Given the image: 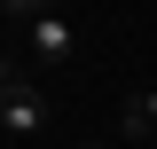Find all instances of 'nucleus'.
Returning a JSON list of instances; mask_svg holds the SVG:
<instances>
[{"instance_id":"nucleus-1","label":"nucleus","mask_w":157,"mask_h":149,"mask_svg":"<svg viewBox=\"0 0 157 149\" xmlns=\"http://www.w3.org/2000/svg\"><path fill=\"white\" fill-rule=\"evenodd\" d=\"M8 24L24 32V47L39 55V71H71V63H78V24L63 16V8H39V0H24V8H8Z\"/></svg>"},{"instance_id":"nucleus-2","label":"nucleus","mask_w":157,"mask_h":149,"mask_svg":"<svg viewBox=\"0 0 157 149\" xmlns=\"http://www.w3.org/2000/svg\"><path fill=\"white\" fill-rule=\"evenodd\" d=\"M0 126H8V141H47V94L24 86V78H8V94H0Z\"/></svg>"},{"instance_id":"nucleus-3","label":"nucleus","mask_w":157,"mask_h":149,"mask_svg":"<svg viewBox=\"0 0 157 149\" xmlns=\"http://www.w3.org/2000/svg\"><path fill=\"white\" fill-rule=\"evenodd\" d=\"M118 133L126 141H157V86H141L126 110H118Z\"/></svg>"},{"instance_id":"nucleus-4","label":"nucleus","mask_w":157,"mask_h":149,"mask_svg":"<svg viewBox=\"0 0 157 149\" xmlns=\"http://www.w3.org/2000/svg\"><path fill=\"white\" fill-rule=\"evenodd\" d=\"M94 149H118V141H94Z\"/></svg>"}]
</instances>
